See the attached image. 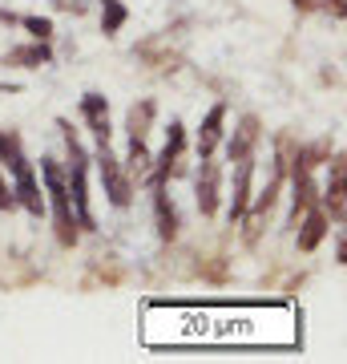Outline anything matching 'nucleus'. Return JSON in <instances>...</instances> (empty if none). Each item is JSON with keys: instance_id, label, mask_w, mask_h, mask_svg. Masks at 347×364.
Segmentation results:
<instances>
[{"instance_id": "nucleus-19", "label": "nucleus", "mask_w": 347, "mask_h": 364, "mask_svg": "<svg viewBox=\"0 0 347 364\" xmlns=\"http://www.w3.org/2000/svg\"><path fill=\"white\" fill-rule=\"evenodd\" d=\"M295 4H299V9H311V4H315V0H295Z\"/></svg>"}, {"instance_id": "nucleus-20", "label": "nucleus", "mask_w": 347, "mask_h": 364, "mask_svg": "<svg viewBox=\"0 0 347 364\" xmlns=\"http://www.w3.org/2000/svg\"><path fill=\"white\" fill-rule=\"evenodd\" d=\"M0 134H4V130H0Z\"/></svg>"}, {"instance_id": "nucleus-4", "label": "nucleus", "mask_w": 347, "mask_h": 364, "mask_svg": "<svg viewBox=\"0 0 347 364\" xmlns=\"http://www.w3.org/2000/svg\"><path fill=\"white\" fill-rule=\"evenodd\" d=\"M198 210L206 219L219 210V166L210 158H202V170H198Z\"/></svg>"}, {"instance_id": "nucleus-3", "label": "nucleus", "mask_w": 347, "mask_h": 364, "mask_svg": "<svg viewBox=\"0 0 347 364\" xmlns=\"http://www.w3.org/2000/svg\"><path fill=\"white\" fill-rule=\"evenodd\" d=\"M9 170L16 174V195L13 198H21V207H25L28 215H40V210H45V198H40V186H37V178H33L28 158L25 154H13V158H9Z\"/></svg>"}, {"instance_id": "nucleus-9", "label": "nucleus", "mask_w": 347, "mask_h": 364, "mask_svg": "<svg viewBox=\"0 0 347 364\" xmlns=\"http://www.w3.org/2000/svg\"><path fill=\"white\" fill-rule=\"evenodd\" d=\"M323 235H327V215L311 207L307 215H303V231H299V251H315V247H319Z\"/></svg>"}, {"instance_id": "nucleus-16", "label": "nucleus", "mask_w": 347, "mask_h": 364, "mask_svg": "<svg viewBox=\"0 0 347 364\" xmlns=\"http://www.w3.org/2000/svg\"><path fill=\"white\" fill-rule=\"evenodd\" d=\"M21 25H25L37 41H49V37H53V21H45V16H25Z\"/></svg>"}, {"instance_id": "nucleus-13", "label": "nucleus", "mask_w": 347, "mask_h": 364, "mask_svg": "<svg viewBox=\"0 0 347 364\" xmlns=\"http://www.w3.org/2000/svg\"><path fill=\"white\" fill-rule=\"evenodd\" d=\"M158 235H162V239H178V215H174V210L166 207V198L158 195Z\"/></svg>"}, {"instance_id": "nucleus-15", "label": "nucleus", "mask_w": 347, "mask_h": 364, "mask_svg": "<svg viewBox=\"0 0 347 364\" xmlns=\"http://www.w3.org/2000/svg\"><path fill=\"white\" fill-rule=\"evenodd\" d=\"M327 210H331L335 223H343V178H331V191H327Z\"/></svg>"}, {"instance_id": "nucleus-5", "label": "nucleus", "mask_w": 347, "mask_h": 364, "mask_svg": "<svg viewBox=\"0 0 347 364\" xmlns=\"http://www.w3.org/2000/svg\"><path fill=\"white\" fill-rule=\"evenodd\" d=\"M81 114L89 122V130L97 134V142H109V102L101 93H85L81 97Z\"/></svg>"}, {"instance_id": "nucleus-10", "label": "nucleus", "mask_w": 347, "mask_h": 364, "mask_svg": "<svg viewBox=\"0 0 347 364\" xmlns=\"http://www.w3.org/2000/svg\"><path fill=\"white\" fill-rule=\"evenodd\" d=\"M182 146H186V130H182V122H174V126H170V138H166V150L158 154V182L166 178V174H170V166L178 162Z\"/></svg>"}, {"instance_id": "nucleus-18", "label": "nucleus", "mask_w": 347, "mask_h": 364, "mask_svg": "<svg viewBox=\"0 0 347 364\" xmlns=\"http://www.w3.org/2000/svg\"><path fill=\"white\" fill-rule=\"evenodd\" d=\"M327 9H331L335 16H343V0H327Z\"/></svg>"}, {"instance_id": "nucleus-1", "label": "nucleus", "mask_w": 347, "mask_h": 364, "mask_svg": "<svg viewBox=\"0 0 347 364\" xmlns=\"http://www.w3.org/2000/svg\"><path fill=\"white\" fill-rule=\"evenodd\" d=\"M40 174H45V186H49L53 215H57V243L61 247H73L77 243V223H73V203H69V186H65V166H57L53 158H45L40 162Z\"/></svg>"}, {"instance_id": "nucleus-12", "label": "nucleus", "mask_w": 347, "mask_h": 364, "mask_svg": "<svg viewBox=\"0 0 347 364\" xmlns=\"http://www.w3.org/2000/svg\"><path fill=\"white\" fill-rule=\"evenodd\" d=\"M45 61H49V45H45V41L9 53V65H21V69H37V65H45Z\"/></svg>"}, {"instance_id": "nucleus-2", "label": "nucleus", "mask_w": 347, "mask_h": 364, "mask_svg": "<svg viewBox=\"0 0 347 364\" xmlns=\"http://www.w3.org/2000/svg\"><path fill=\"white\" fill-rule=\"evenodd\" d=\"M97 166H101V182H105V195L114 207H129V198H133V186H129V174L117 166V158L109 154V142H101V158H97Z\"/></svg>"}, {"instance_id": "nucleus-17", "label": "nucleus", "mask_w": 347, "mask_h": 364, "mask_svg": "<svg viewBox=\"0 0 347 364\" xmlns=\"http://www.w3.org/2000/svg\"><path fill=\"white\" fill-rule=\"evenodd\" d=\"M16 198H13V191H9V186H4V178H0V210H9L13 207Z\"/></svg>"}, {"instance_id": "nucleus-8", "label": "nucleus", "mask_w": 347, "mask_h": 364, "mask_svg": "<svg viewBox=\"0 0 347 364\" xmlns=\"http://www.w3.org/2000/svg\"><path fill=\"white\" fill-rule=\"evenodd\" d=\"M238 182H234V198H231V223L243 219L246 207H250V158H238Z\"/></svg>"}, {"instance_id": "nucleus-7", "label": "nucleus", "mask_w": 347, "mask_h": 364, "mask_svg": "<svg viewBox=\"0 0 347 364\" xmlns=\"http://www.w3.org/2000/svg\"><path fill=\"white\" fill-rule=\"evenodd\" d=\"M258 117H243L238 122V130H234V138H231V146H226V154H231V162H238V158H250V150H255V142H258Z\"/></svg>"}, {"instance_id": "nucleus-14", "label": "nucleus", "mask_w": 347, "mask_h": 364, "mask_svg": "<svg viewBox=\"0 0 347 364\" xmlns=\"http://www.w3.org/2000/svg\"><path fill=\"white\" fill-rule=\"evenodd\" d=\"M101 25H105V33H117L126 25V4L121 0H105L101 4Z\"/></svg>"}, {"instance_id": "nucleus-6", "label": "nucleus", "mask_w": 347, "mask_h": 364, "mask_svg": "<svg viewBox=\"0 0 347 364\" xmlns=\"http://www.w3.org/2000/svg\"><path fill=\"white\" fill-rule=\"evenodd\" d=\"M222 122H226V105H214V109L206 114L202 130H198V158L214 154V146L222 142Z\"/></svg>"}, {"instance_id": "nucleus-11", "label": "nucleus", "mask_w": 347, "mask_h": 364, "mask_svg": "<svg viewBox=\"0 0 347 364\" xmlns=\"http://www.w3.org/2000/svg\"><path fill=\"white\" fill-rule=\"evenodd\" d=\"M150 122H154V102H150V97H142V102L129 109V117H126L129 138H145V134H150Z\"/></svg>"}]
</instances>
